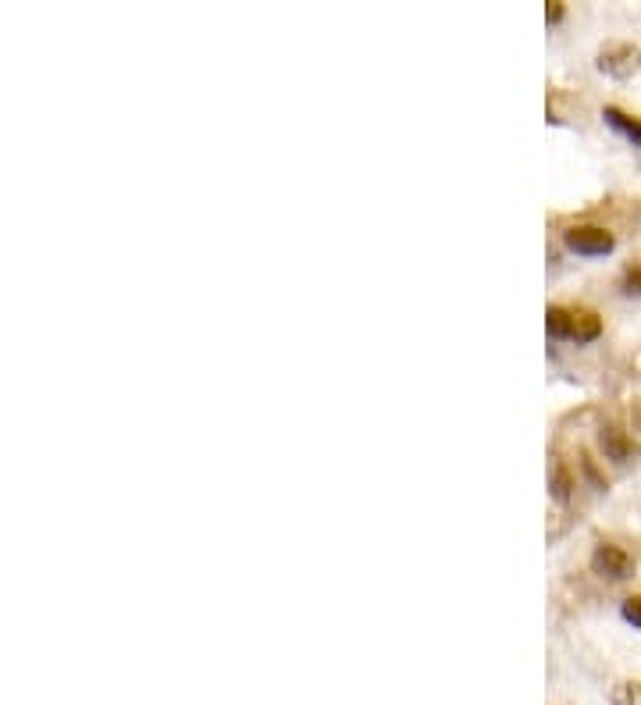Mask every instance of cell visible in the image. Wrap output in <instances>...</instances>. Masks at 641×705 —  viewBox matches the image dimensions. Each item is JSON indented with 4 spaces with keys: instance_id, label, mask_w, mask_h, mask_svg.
I'll list each match as a JSON object with an SVG mask.
<instances>
[{
    "instance_id": "cell-12",
    "label": "cell",
    "mask_w": 641,
    "mask_h": 705,
    "mask_svg": "<svg viewBox=\"0 0 641 705\" xmlns=\"http://www.w3.org/2000/svg\"><path fill=\"white\" fill-rule=\"evenodd\" d=\"M545 18H549V22H560V18H563V4H552V8L545 11Z\"/></svg>"
},
{
    "instance_id": "cell-6",
    "label": "cell",
    "mask_w": 641,
    "mask_h": 705,
    "mask_svg": "<svg viewBox=\"0 0 641 705\" xmlns=\"http://www.w3.org/2000/svg\"><path fill=\"white\" fill-rule=\"evenodd\" d=\"M545 328H549L552 339H574V310L549 307L545 310Z\"/></svg>"
},
{
    "instance_id": "cell-5",
    "label": "cell",
    "mask_w": 641,
    "mask_h": 705,
    "mask_svg": "<svg viewBox=\"0 0 641 705\" xmlns=\"http://www.w3.org/2000/svg\"><path fill=\"white\" fill-rule=\"evenodd\" d=\"M602 118H606L609 129L620 132V136H624L627 143L641 146V122H638V118H631V114L620 111V107H606V111H602Z\"/></svg>"
},
{
    "instance_id": "cell-7",
    "label": "cell",
    "mask_w": 641,
    "mask_h": 705,
    "mask_svg": "<svg viewBox=\"0 0 641 705\" xmlns=\"http://www.w3.org/2000/svg\"><path fill=\"white\" fill-rule=\"evenodd\" d=\"M602 335V321L592 310H574V339L577 342H595Z\"/></svg>"
},
{
    "instance_id": "cell-8",
    "label": "cell",
    "mask_w": 641,
    "mask_h": 705,
    "mask_svg": "<svg viewBox=\"0 0 641 705\" xmlns=\"http://www.w3.org/2000/svg\"><path fill=\"white\" fill-rule=\"evenodd\" d=\"M609 702L613 705H641V681H620L609 691Z\"/></svg>"
},
{
    "instance_id": "cell-2",
    "label": "cell",
    "mask_w": 641,
    "mask_h": 705,
    "mask_svg": "<svg viewBox=\"0 0 641 705\" xmlns=\"http://www.w3.org/2000/svg\"><path fill=\"white\" fill-rule=\"evenodd\" d=\"M563 239H567L570 250L581 253V257H606V253H613V246H617L613 232H606V228H599V225H577V228H570Z\"/></svg>"
},
{
    "instance_id": "cell-1",
    "label": "cell",
    "mask_w": 641,
    "mask_h": 705,
    "mask_svg": "<svg viewBox=\"0 0 641 705\" xmlns=\"http://www.w3.org/2000/svg\"><path fill=\"white\" fill-rule=\"evenodd\" d=\"M595 65L609 79H631L634 72H641V50L634 43H609L599 50Z\"/></svg>"
},
{
    "instance_id": "cell-10",
    "label": "cell",
    "mask_w": 641,
    "mask_h": 705,
    "mask_svg": "<svg viewBox=\"0 0 641 705\" xmlns=\"http://www.w3.org/2000/svg\"><path fill=\"white\" fill-rule=\"evenodd\" d=\"M620 613H624V620L627 624H634L641 631V595H631V599L620 606Z\"/></svg>"
},
{
    "instance_id": "cell-11",
    "label": "cell",
    "mask_w": 641,
    "mask_h": 705,
    "mask_svg": "<svg viewBox=\"0 0 641 705\" xmlns=\"http://www.w3.org/2000/svg\"><path fill=\"white\" fill-rule=\"evenodd\" d=\"M624 292H627V296H641V271L638 268H627L624 271Z\"/></svg>"
},
{
    "instance_id": "cell-9",
    "label": "cell",
    "mask_w": 641,
    "mask_h": 705,
    "mask_svg": "<svg viewBox=\"0 0 641 705\" xmlns=\"http://www.w3.org/2000/svg\"><path fill=\"white\" fill-rule=\"evenodd\" d=\"M570 488H574V481H570L567 470H563L560 463H556V467H552V495H556L560 503H567V499H570Z\"/></svg>"
},
{
    "instance_id": "cell-3",
    "label": "cell",
    "mask_w": 641,
    "mask_h": 705,
    "mask_svg": "<svg viewBox=\"0 0 641 705\" xmlns=\"http://www.w3.org/2000/svg\"><path fill=\"white\" fill-rule=\"evenodd\" d=\"M592 570L599 577H606V581H624V577H631L634 560L627 556L624 549H620V545L602 542L599 549L592 552Z\"/></svg>"
},
{
    "instance_id": "cell-4",
    "label": "cell",
    "mask_w": 641,
    "mask_h": 705,
    "mask_svg": "<svg viewBox=\"0 0 641 705\" xmlns=\"http://www.w3.org/2000/svg\"><path fill=\"white\" fill-rule=\"evenodd\" d=\"M599 446H602V453H606V460L627 463L634 456V442L620 428H613V424L599 431Z\"/></svg>"
},
{
    "instance_id": "cell-13",
    "label": "cell",
    "mask_w": 641,
    "mask_h": 705,
    "mask_svg": "<svg viewBox=\"0 0 641 705\" xmlns=\"http://www.w3.org/2000/svg\"><path fill=\"white\" fill-rule=\"evenodd\" d=\"M634 421H638V428H641V406H638V410H634Z\"/></svg>"
}]
</instances>
